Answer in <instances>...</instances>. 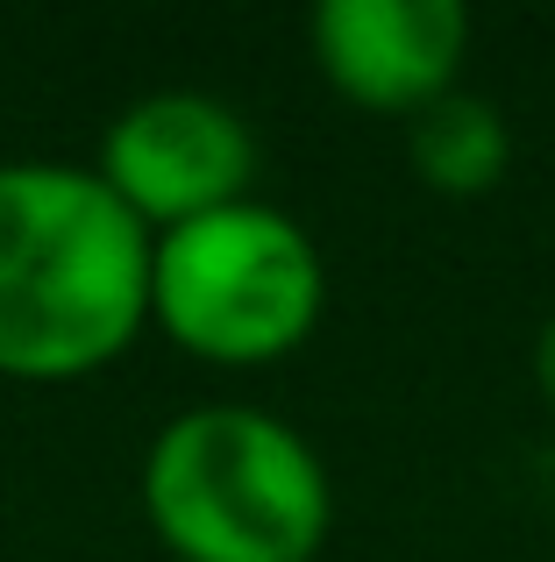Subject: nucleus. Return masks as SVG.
<instances>
[{
	"label": "nucleus",
	"mask_w": 555,
	"mask_h": 562,
	"mask_svg": "<svg viewBox=\"0 0 555 562\" xmlns=\"http://www.w3.org/2000/svg\"><path fill=\"white\" fill-rule=\"evenodd\" d=\"M534 392L555 406V314L542 321V335H534Z\"/></svg>",
	"instance_id": "0eeeda50"
},
{
	"label": "nucleus",
	"mask_w": 555,
	"mask_h": 562,
	"mask_svg": "<svg viewBox=\"0 0 555 562\" xmlns=\"http://www.w3.org/2000/svg\"><path fill=\"white\" fill-rule=\"evenodd\" d=\"M328 314L320 243L271 200L165 228L150 249V328L214 371H264Z\"/></svg>",
	"instance_id": "7ed1b4c3"
},
{
	"label": "nucleus",
	"mask_w": 555,
	"mask_h": 562,
	"mask_svg": "<svg viewBox=\"0 0 555 562\" xmlns=\"http://www.w3.org/2000/svg\"><path fill=\"white\" fill-rule=\"evenodd\" d=\"M143 520L179 562H314L335 535L320 449L264 406H193L143 449Z\"/></svg>",
	"instance_id": "f03ea898"
},
{
	"label": "nucleus",
	"mask_w": 555,
	"mask_h": 562,
	"mask_svg": "<svg viewBox=\"0 0 555 562\" xmlns=\"http://www.w3.org/2000/svg\"><path fill=\"white\" fill-rule=\"evenodd\" d=\"M150 249L93 165H0V378L71 384L128 357L150 328Z\"/></svg>",
	"instance_id": "f257e3e1"
},
{
	"label": "nucleus",
	"mask_w": 555,
	"mask_h": 562,
	"mask_svg": "<svg viewBox=\"0 0 555 562\" xmlns=\"http://www.w3.org/2000/svg\"><path fill=\"white\" fill-rule=\"evenodd\" d=\"M306 43L349 108L414 122L463 86L471 14L463 0H320L306 14Z\"/></svg>",
	"instance_id": "39448f33"
},
{
	"label": "nucleus",
	"mask_w": 555,
	"mask_h": 562,
	"mask_svg": "<svg viewBox=\"0 0 555 562\" xmlns=\"http://www.w3.org/2000/svg\"><path fill=\"white\" fill-rule=\"evenodd\" d=\"M93 171L143 228L165 235V228H185L200 214H222V206L250 200L257 128L222 93L165 86V93L128 100L107 122Z\"/></svg>",
	"instance_id": "20e7f679"
},
{
	"label": "nucleus",
	"mask_w": 555,
	"mask_h": 562,
	"mask_svg": "<svg viewBox=\"0 0 555 562\" xmlns=\"http://www.w3.org/2000/svg\"><path fill=\"white\" fill-rule=\"evenodd\" d=\"M406 157H414L428 192L477 200V192H491L506 179V165H513V128H506L499 100L456 86V93H442L434 108H420L406 122Z\"/></svg>",
	"instance_id": "423d86ee"
}]
</instances>
